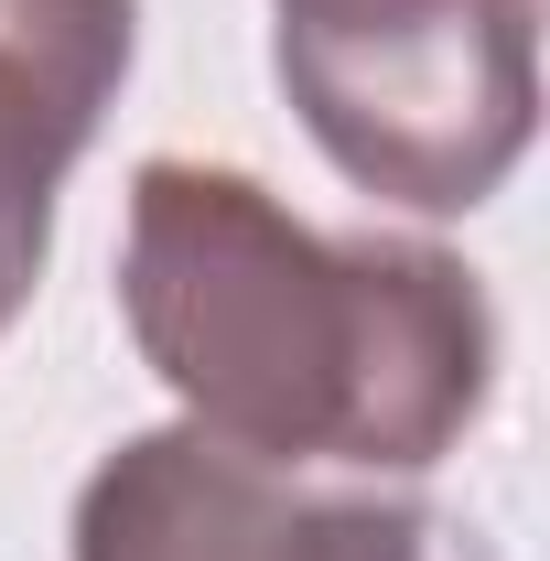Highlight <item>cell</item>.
Here are the masks:
<instances>
[{
    "mask_svg": "<svg viewBox=\"0 0 550 561\" xmlns=\"http://www.w3.org/2000/svg\"><path fill=\"white\" fill-rule=\"evenodd\" d=\"M119 313L195 432L260 465L421 476L496 389V313L432 238H324L260 173L140 162Z\"/></svg>",
    "mask_w": 550,
    "mask_h": 561,
    "instance_id": "cell-1",
    "label": "cell"
},
{
    "mask_svg": "<svg viewBox=\"0 0 550 561\" xmlns=\"http://www.w3.org/2000/svg\"><path fill=\"white\" fill-rule=\"evenodd\" d=\"M76 561H496L421 496H335L195 421L130 432L76 486Z\"/></svg>",
    "mask_w": 550,
    "mask_h": 561,
    "instance_id": "cell-2",
    "label": "cell"
},
{
    "mask_svg": "<svg viewBox=\"0 0 550 561\" xmlns=\"http://www.w3.org/2000/svg\"><path fill=\"white\" fill-rule=\"evenodd\" d=\"M280 44L271 55H345V44H389V33H432L475 0H271Z\"/></svg>",
    "mask_w": 550,
    "mask_h": 561,
    "instance_id": "cell-4",
    "label": "cell"
},
{
    "mask_svg": "<svg viewBox=\"0 0 550 561\" xmlns=\"http://www.w3.org/2000/svg\"><path fill=\"white\" fill-rule=\"evenodd\" d=\"M140 44V0H0V335L55 260V195Z\"/></svg>",
    "mask_w": 550,
    "mask_h": 561,
    "instance_id": "cell-3",
    "label": "cell"
}]
</instances>
